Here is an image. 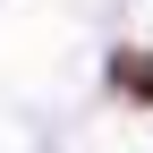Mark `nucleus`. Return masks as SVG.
I'll list each match as a JSON object with an SVG mask.
<instances>
[{
    "instance_id": "1",
    "label": "nucleus",
    "mask_w": 153,
    "mask_h": 153,
    "mask_svg": "<svg viewBox=\"0 0 153 153\" xmlns=\"http://www.w3.org/2000/svg\"><path fill=\"white\" fill-rule=\"evenodd\" d=\"M111 94H128V102H153V60H145V51H111Z\"/></svg>"
}]
</instances>
